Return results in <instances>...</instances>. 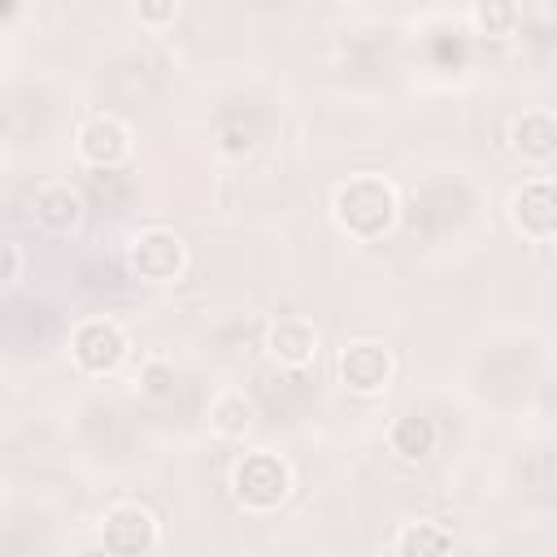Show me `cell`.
<instances>
[{"label": "cell", "instance_id": "cell-18", "mask_svg": "<svg viewBox=\"0 0 557 557\" xmlns=\"http://www.w3.org/2000/svg\"><path fill=\"white\" fill-rule=\"evenodd\" d=\"M22 278V248L17 244H4V283L13 287Z\"/></svg>", "mask_w": 557, "mask_h": 557}, {"label": "cell", "instance_id": "cell-6", "mask_svg": "<svg viewBox=\"0 0 557 557\" xmlns=\"http://www.w3.org/2000/svg\"><path fill=\"white\" fill-rule=\"evenodd\" d=\"M74 152L91 170H117L131 157V126L122 117H113V113H96V117H87L78 126Z\"/></svg>", "mask_w": 557, "mask_h": 557}, {"label": "cell", "instance_id": "cell-7", "mask_svg": "<svg viewBox=\"0 0 557 557\" xmlns=\"http://www.w3.org/2000/svg\"><path fill=\"white\" fill-rule=\"evenodd\" d=\"M339 383L357 396H374L387 387L392 379V352L379 344V339H348L339 348Z\"/></svg>", "mask_w": 557, "mask_h": 557}, {"label": "cell", "instance_id": "cell-3", "mask_svg": "<svg viewBox=\"0 0 557 557\" xmlns=\"http://www.w3.org/2000/svg\"><path fill=\"white\" fill-rule=\"evenodd\" d=\"M126 265L144 283H174L187 265V244L170 226H144L126 239Z\"/></svg>", "mask_w": 557, "mask_h": 557}, {"label": "cell", "instance_id": "cell-5", "mask_svg": "<svg viewBox=\"0 0 557 557\" xmlns=\"http://www.w3.org/2000/svg\"><path fill=\"white\" fill-rule=\"evenodd\" d=\"M100 548L109 557H148L157 548V518H152V509H144L135 500L109 505L104 518H100Z\"/></svg>", "mask_w": 557, "mask_h": 557}, {"label": "cell", "instance_id": "cell-19", "mask_svg": "<svg viewBox=\"0 0 557 557\" xmlns=\"http://www.w3.org/2000/svg\"><path fill=\"white\" fill-rule=\"evenodd\" d=\"M83 557H109V553H104V548H87Z\"/></svg>", "mask_w": 557, "mask_h": 557}, {"label": "cell", "instance_id": "cell-13", "mask_svg": "<svg viewBox=\"0 0 557 557\" xmlns=\"http://www.w3.org/2000/svg\"><path fill=\"white\" fill-rule=\"evenodd\" d=\"M435 435L440 431H435V422L426 413H400L392 422V431H387V444H392V453L400 461H422V457L435 453Z\"/></svg>", "mask_w": 557, "mask_h": 557}, {"label": "cell", "instance_id": "cell-16", "mask_svg": "<svg viewBox=\"0 0 557 557\" xmlns=\"http://www.w3.org/2000/svg\"><path fill=\"white\" fill-rule=\"evenodd\" d=\"M513 17H518L513 4H474V9H470V22H474L483 35H505V30L513 26Z\"/></svg>", "mask_w": 557, "mask_h": 557}, {"label": "cell", "instance_id": "cell-14", "mask_svg": "<svg viewBox=\"0 0 557 557\" xmlns=\"http://www.w3.org/2000/svg\"><path fill=\"white\" fill-rule=\"evenodd\" d=\"M252 426V400L239 387H226L209 400V431L222 440H244Z\"/></svg>", "mask_w": 557, "mask_h": 557}, {"label": "cell", "instance_id": "cell-9", "mask_svg": "<svg viewBox=\"0 0 557 557\" xmlns=\"http://www.w3.org/2000/svg\"><path fill=\"white\" fill-rule=\"evenodd\" d=\"M265 352H270V361L287 366V370H300L318 357V326L300 313L274 318L270 331H265Z\"/></svg>", "mask_w": 557, "mask_h": 557}, {"label": "cell", "instance_id": "cell-12", "mask_svg": "<svg viewBox=\"0 0 557 557\" xmlns=\"http://www.w3.org/2000/svg\"><path fill=\"white\" fill-rule=\"evenodd\" d=\"M392 553L396 557H453V531L431 518H413L396 531Z\"/></svg>", "mask_w": 557, "mask_h": 557}, {"label": "cell", "instance_id": "cell-10", "mask_svg": "<svg viewBox=\"0 0 557 557\" xmlns=\"http://www.w3.org/2000/svg\"><path fill=\"white\" fill-rule=\"evenodd\" d=\"M509 144L522 161H535V165L553 161L557 157V113H548V109L518 113L513 126H509Z\"/></svg>", "mask_w": 557, "mask_h": 557}, {"label": "cell", "instance_id": "cell-8", "mask_svg": "<svg viewBox=\"0 0 557 557\" xmlns=\"http://www.w3.org/2000/svg\"><path fill=\"white\" fill-rule=\"evenodd\" d=\"M509 222L527 239H553L557 235V178H527L509 196Z\"/></svg>", "mask_w": 557, "mask_h": 557}, {"label": "cell", "instance_id": "cell-11", "mask_svg": "<svg viewBox=\"0 0 557 557\" xmlns=\"http://www.w3.org/2000/svg\"><path fill=\"white\" fill-rule=\"evenodd\" d=\"M30 218L35 226H44L48 235H65L83 222V196L70 183H48L30 196Z\"/></svg>", "mask_w": 557, "mask_h": 557}, {"label": "cell", "instance_id": "cell-2", "mask_svg": "<svg viewBox=\"0 0 557 557\" xmlns=\"http://www.w3.org/2000/svg\"><path fill=\"white\" fill-rule=\"evenodd\" d=\"M292 492V466L270 453V448H257V453H244L235 466H231V496L252 509V513H265V509H278Z\"/></svg>", "mask_w": 557, "mask_h": 557}, {"label": "cell", "instance_id": "cell-4", "mask_svg": "<svg viewBox=\"0 0 557 557\" xmlns=\"http://www.w3.org/2000/svg\"><path fill=\"white\" fill-rule=\"evenodd\" d=\"M126 331L113 318H87L70 331V357L83 374H113L126 361Z\"/></svg>", "mask_w": 557, "mask_h": 557}, {"label": "cell", "instance_id": "cell-15", "mask_svg": "<svg viewBox=\"0 0 557 557\" xmlns=\"http://www.w3.org/2000/svg\"><path fill=\"white\" fill-rule=\"evenodd\" d=\"M174 366H165V361H144L139 366V392L148 396V400H170L174 396Z\"/></svg>", "mask_w": 557, "mask_h": 557}, {"label": "cell", "instance_id": "cell-1", "mask_svg": "<svg viewBox=\"0 0 557 557\" xmlns=\"http://www.w3.org/2000/svg\"><path fill=\"white\" fill-rule=\"evenodd\" d=\"M396 187L383 174H352L331 191V218L348 239H383L396 222Z\"/></svg>", "mask_w": 557, "mask_h": 557}, {"label": "cell", "instance_id": "cell-17", "mask_svg": "<svg viewBox=\"0 0 557 557\" xmlns=\"http://www.w3.org/2000/svg\"><path fill=\"white\" fill-rule=\"evenodd\" d=\"M135 17H139L144 26H161V22H174V17H178V4H174V0H165V4H139Z\"/></svg>", "mask_w": 557, "mask_h": 557}]
</instances>
